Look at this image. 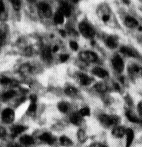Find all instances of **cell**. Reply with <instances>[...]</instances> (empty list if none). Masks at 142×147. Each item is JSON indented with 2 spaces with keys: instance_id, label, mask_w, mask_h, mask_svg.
<instances>
[{
  "instance_id": "cell-40",
  "label": "cell",
  "mask_w": 142,
  "mask_h": 147,
  "mask_svg": "<svg viewBox=\"0 0 142 147\" xmlns=\"http://www.w3.org/2000/svg\"><path fill=\"white\" fill-rule=\"evenodd\" d=\"M69 33L72 35V36H78V34L77 33V31H76L73 28H71L69 30Z\"/></svg>"
},
{
  "instance_id": "cell-12",
  "label": "cell",
  "mask_w": 142,
  "mask_h": 147,
  "mask_svg": "<svg viewBox=\"0 0 142 147\" xmlns=\"http://www.w3.org/2000/svg\"><path fill=\"white\" fill-rule=\"evenodd\" d=\"M77 79L79 83L83 86H86L90 84L92 82V79L89 77L87 75L80 72L78 73L77 75Z\"/></svg>"
},
{
  "instance_id": "cell-18",
  "label": "cell",
  "mask_w": 142,
  "mask_h": 147,
  "mask_svg": "<svg viewBox=\"0 0 142 147\" xmlns=\"http://www.w3.org/2000/svg\"><path fill=\"white\" fill-rule=\"evenodd\" d=\"M127 118L129 121L135 123H139L141 122L140 119L136 115V114L132 110H127L125 113Z\"/></svg>"
},
{
  "instance_id": "cell-10",
  "label": "cell",
  "mask_w": 142,
  "mask_h": 147,
  "mask_svg": "<svg viewBox=\"0 0 142 147\" xmlns=\"http://www.w3.org/2000/svg\"><path fill=\"white\" fill-rule=\"evenodd\" d=\"M120 51L121 53L131 57H137L139 56L137 52L131 48L128 47L123 46L120 48Z\"/></svg>"
},
{
  "instance_id": "cell-53",
  "label": "cell",
  "mask_w": 142,
  "mask_h": 147,
  "mask_svg": "<svg viewBox=\"0 0 142 147\" xmlns=\"http://www.w3.org/2000/svg\"><path fill=\"white\" fill-rule=\"evenodd\" d=\"M141 11H142V7H141Z\"/></svg>"
},
{
  "instance_id": "cell-20",
  "label": "cell",
  "mask_w": 142,
  "mask_h": 147,
  "mask_svg": "<svg viewBox=\"0 0 142 147\" xmlns=\"http://www.w3.org/2000/svg\"><path fill=\"white\" fill-rule=\"evenodd\" d=\"M42 57L46 62H50L52 60L51 50L49 47H45L42 50Z\"/></svg>"
},
{
  "instance_id": "cell-6",
  "label": "cell",
  "mask_w": 142,
  "mask_h": 147,
  "mask_svg": "<svg viewBox=\"0 0 142 147\" xmlns=\"http://www.w3.org/2000/svg\"><path fill=\"white\" fill-rule=\"evenodd\" d=\"M112 63L114 69L119 73H121L123 71L124 68V64L121 57L117 55L115 56L112 59Z\"/></svg>"
},
{
  "instance_id": "cell-33",
  "label": "cell",
  "mask_w": 142,
  "mask_h": 147,
  "mask_svg": "<svg viewBox=\"0 0 142 147\" xmlns=\"http://www.w3.org/2000/svg\"><path fill=\"white\" fill-rule=\"evenodd\" d=\"M11 80L10 78L6 77V76H3L1 78V83L2 84H10L11 82Z\"/></svg>"
},
{
  "instance_id": "cell-32",
  "label": "cell",
  "mask_w": 142,
  "mask_h": 147,
  "mask_svg": "<svg viewBox=\"0 0 142 147\" xmlns=\"http://www.w3.org/2000/svg\"><path fill=\"white\" fill-rule=\"evenodd\" d=\"M13 7L15 10H19L21 8V1L15 0V1H11Z\"/></svg>"
},
{
  "instance_id": "cell-52",
  "label": "cell",
  "mask_w": 142,
  "mask_h": 147,
  "mask_svg": "<svg viewBox=\"0 0 142 147\" xmlns=\"http://www.w3.org/2000/svg\"><path fill=\"white\" fill-rule=\"evenodd\" d=\"M124 2L125 3H129V1H124Z\"/></svg>"
},
{
  "instance_id": "cell-35",
  "label": "cell",
  "mask_w": 142,
  "mask_h": 147,
  "mask_svg": "<svg viewBox=\"0 0 142 147\" xmlns=\"http://www.w3.org/2000/svg\"><path fill=\"white\" fill-rule=\"evenodd\" d=\"M37 109V106L36 103H31L28 107V111L30 113H34Z\"/></svg>"
},
{
  "instance_id": "cell-16",
  "label": "cell",
  "mask_w": 142,
  "mask_h": 147,
  "mask_svg": "<svg viewBox=\"0 0 142 147\" xmlns=\"http://www.w3.org/2000/svg\"><path fill=\"white\" fill-rule=\"evenodd\" d=\"M105 44L108 47L111 49L116 48L118 45V41L116 37L111 35L108 36L105 40Z\"/></svg>"
},
{
  "instance_id": "cell-13",
  "label": "cell",
  "mask_w": 142,
  "mask_h": 147,
  "mask_svg": "<svg viewBox=\"0 0 142 147\" xmlns=\"http://www.w3.org/2000/svg\"><path fill=\"white\" fill-rule=\"evenodd\" d=\"M126 141H125V147H130L133 141L135 134L133 130L131 128H127L126 129Z\"/></svg>"
},
{
  "instance_id": "cell-29",
  "label": "cell",
  "mask_w": 142,
  "mask_h": 147,
  "mask_svg": "<svg viewBox=\"0 0 142 147\" xmlns=\"http://www.w3.org/2000/svg\"><path fill=\"white\" fill-rule=\"evenodd\" d=\"M111 18V14L109 9H106L101 16V20L103 22L107 23L109 22Z\"/></svg>"
},
{
  "instance_id": "cell-49",
  "label": "cell",
  "mask_w": 142,
  "mask_h": 147,
  "mask_svg": "<svg viewBox=\"0 0 142 147\" xmlns=\"http://www.w3.org/2000/svg\"><path fill=\"white\" fill-rule=\"evenodd\" d=\"M114 87H115V88L117 90H120V86H119V84H117V83H115Z\"/></svg>"
},
{
  "instance_id": "cell-37",
  "label": "cell",
  "mask_w": 142,
  "mask_h": 147,
  "mask_svg": "<svg viewBox=\"0 0 142 147\" xmlns=\"http://www.w3.org/2000/svg\"><path fill=\"white\" fill-rule=\"evenodd\" d=\"M25 53L26 55H28V56H30L31 55H32L33 53V49L31 47H26L25 49Z\"/></svg>"
},
{
  "instance_id": "cell-44",
  "label": "cell",
  "mask_w": 142,
  "mask_h": 147,
  "mask_svg": "<svg viewBox=\"0 0 142 147\" xmlns=\"http://www.w3.org/2000/svg\"><path fill=\"white\" fill-rule=\"evenodd\" d=\"M9 147H24L23 145L16 144V143H11L9 144Z\"/></svg>"
},
{
  "instance_id": "cell-7",
  "label": "cell",
  "mask_w": 142,
  "mask_h": 147,
  "mask_svg": "<svg viewBox=\"0 0 142 147\" xmlns=\"http://www.w3.org/2000/svg\"><path fill=\"white\" fill-rule=\"evenodd\" d=\"M38 9L41 11L43 15L45 17H50L52 15V10L51 7L49 6V4L45 3V2H40L38 4Z\"/></svg>"
},
{
  "instance_id": "cell-26",
  "label": "cell",
  "mask_w": 142,
  "mask_h": 147,
  "mask_svg": "<svg viewBox=\"0 0 142 147\" xmlns=\"http://www.w3.org/2000/svg\"><path fill=\"white\" fill-rule=\"evenodd\" d=\"M54 22L57 24H61L64 22V15L60 10L56 12L54 17Z\"/></svg>"
},
{
  "instance_id": "cell-21",
  "label": "cell",
  "mask_w": 142,
  "mask_h": 147,
  "mask_svg": "<svg viewBox=\"0 0 142 147\" xmlns=\"http://www.w3.org/2000/svg\"><path fill=\"white\" fill-rule=\"evenodd\" d=\"M59 10L65 17H69L71 14V10L70 6L66 2H61Z\"/></svg>"
},
{
  "instance_id": "cell-2",
  "label": "cell",
  "mask_w": 142,
  "mask_h": 147,
  "mask_svg": "<svg viewBox=\"0 0 142 147\" xmlns=\"http://www.w3.org/2000/svg\"><path fill=\"white\" fill-rule=\"evenodd\" d=\"M78 28L81 33L85 38H92L95 34V32L93 29L85 22H80L79 24Z\"/></svg>"
},
{
  "instance_id": "cell-45",
  "label": "cell",
  "mask_w": 142,
  "mask_h": 147,
  "mask_svg": "<svg viewBox=\"0 0 142 147\" xmlns=\"http://www.w3.org/2000/svg\"><path fill=\"white\" fill-rule=\"evenodd\" d=\"M0 36H1V37H0V38H1V44H2V42H3L4 40H5V33L2 32H1V33H0Z\"/></svg>"
},
{
  "instance_id": "cell-28",
  "label": "cell",
  "mask_w": 142,
  "mask_h": 147,
  "mask_svg": "<svg viewBox=\"0 0 142 147\" xmlns=\"http://www.w3.org/2000/svg\"><path fill=\"white\" fill-rule=\"evenodd\" d=\"M65 93L69 96H75L77 93V90L72 86H68L65 88Z\"/></svg>"
},
{
  "instance_id": "cell-41",
  "label": "cell",
  "mask_w": 142,
  "mask_h": 147,
  "mask_svg": "<svg viewBox=\"0 0 142 147\" xmlns=\"http://www.w3.org/2000/svg\"><path fill=\"white\" fill-rule=\"evenodd\" d=\"M6 130L2 127V126L1 127V129H0V134H1V137H5L6 136Z\"/></svg>"
},
{
  "instance_id": "cell-14",
  "label": "cell",
  "mask_w": 142,
  "mask_h": 147,
  "mask_svg": "<svg viewBox=\"0 0 142 147\" xmlns=\"http://www.w3.org/2000/svg\"><path fill=\"white\" fill-rule=\"evenodd\" d=\"M27 127L23 125H14L11 128V136L15 137L26 130Z\"/></svg>"
},
{
  "instance_id": "cell-39",
  "label": "cell",
  "mask_w": 142,
  "mask_h": 147,
  "mask_svg": "<svg viewBox=\"0 0 142 147\" xmlns=\"http://www.w3.org/2000/svg\"><path fill=\"white\" fill-rule=\"evenodd\" d=\"M90 147H108V146L101 143H93L90 145Z\"/></svg>"
},
{
  "instance_id": "cell-5",
  "label": "cell",
  "mask_w": 142,
  "mask_h": 147,
  "mask_svg": "<svg viewBox=\"0 0 142 147\" xmlns=\"http://www.w3.org/2000/svg\"><path fill=\"white\" fill-rule=\"evenodd\" d=\"M14 112L12 109L10 108H6L4 109L2 112V119L5 123H12L14 120Z\"/></svg>"
},
{
  "instance_id": "cell-9",
  "label": "cell",
  "mask_w": 142,
  "mask_h": 147,
  "mask_svg": "<svg viewBox=\"0 0 142 147\" xmlns=\"http://www.w3.org/2000/svg\"><path fill=\"white\" fill-rule=\"evenodd\" d=\"M39 139L49 145H52L54 144L56 139L49 132H45L39 136Z\"/></svg>"
},
{
  "instance_id": "cell-4",
  "label": "cell",
  "mask_w": 142,
  "mask_h": 147,
  "mask_svg": "<svg viewBox=\"0 0 142 147\" xmlns=\"http://www.w3.org/2000/svg\"><path fill=\"white\" fill-rule=\"evenodd\" d=\"M80 59L86 63L94 62L97 60V55L94 52L90 51H85L79 53Z\"/></svg>"
},
{
  "instance_id": "cell-42",
  "label": "cell",
  "mask_w": 142,
  "mask_h": 147,
  "mask_svg": "<svg viewBox=\"0 0 142 147\" xmlns=\"http://www.w3.org/2000/svg\"><path fill=\"white\" fill-rule=\"evenodd\" d=\"M37 96L36 95H34V94L30 95V99L31 100V103H36V102L37 100Z\"/></svg>"
},
{
  "instance_id": "cell-22",
  "label": "cell",
  "mask_w": 142,
  "mask_h": 147,
  "mask_svg": "<svg viewBox=\"0 0 142 147\" xmlns=\"http://www.w3.org/2000/svg\"><path fill=\"white\" fill-rule=\"evenodd\" d=\"M81 115L79 113H74L71 114L69 117V119L71 123L75 125H79L81 123L82 121Z\"/></svg>"
},
{
  "instance_id": "cell-24",
  "label": "cell",
  "mask_w": 142,
  "mask_h": 147,
  "mask_svg": "<svg viewBox=\"0 0 142 147\" xmlns=\"http://www.w3.org/2000/svg\"><path fill=\"white\" fill-rule=\"evenodd\" d=\"M77 137L78 140L81 143L85 142L87 140V136L84 130L82 129H79L77 132Z\"/></svg>"
},
{
  "instance_id": "cell-19",
  "label": "cell",
  "mask_w": 142,
  "mask_h": 147,
  "mask_svg": "<svg viewBox=\"0 0 142 147\" xmlns=\"http://www.w3.org/2000/svg\"><path fill=\"white\" fill-rule=\"evenodd\" d=\"M92 73L96 76L101 78H104L108 75V73L105 69L98 67L93 68L92 69Z\"/></svg>"
},
{
  "instance_id": "cell-47",
  "label": "cell",
  "mask_w": 142,
  "mask_h": 147,
  "mask_svg": "<svg viewBox=\"0 0 142 147\" xmlns=\"http://www.w3.org/2000/svg\"><path fill=\"white\" fill-rule=\"evenodd\" d=\"M59 33L60 34V35L62 36V37H65V36H66V32L64 30H63V29H60V30H59Z\"/></svg>"
},
{
  "instance_id": "cell-27",
  "label": "cell",
  "mask_w": 142,
  "mask_h": 147,
  "mask_svg": "<svg viewBox=\"0 0 142 147\" xmlns=\"http://www.w3.org/2000/svg\"><path fill=\"white\" fill-rule=\"evenodd\" d=\"M57 108L60 112L65 113L68 111L69 109V106L67 103L64 101H61L59 103H58Z\"/></svg>"
},
{
  "instance_id": "cell-48",
  "label": "cell",
  "mask_w": 142,
  "mask_h": 147,
  "mask_svg": "<svg viewBox=\"0 0 142 147\" xmlns=\"http://www.w3.org/2000/svg\"><path fill=\"white\" fill-rule=\"evenodd\" d=\"M59 48H58V45H54L53 48V52H57Z\"/></svg>"
},
{
  "instance_id": "cell-17",
  "label": "cell",
  "mask_w": 142,
  "mask_h": 147,
  "mask_svg": "<svg viewBox=\"0 0 142 147\" xmlns=\"http://www.w3.org/2000/svg\"><path fill=\"white\" fill-rule=\"evenodd\" d=\"M36 68L30 63H25L21 65L19 68V71L23 74H30L33 73L36 71Z\"/></svg>"
},
{
  "instance_id": "cell-3",
  "label": "cell",
  "mask_w": 142,
  "mask_h": 147,
  "mask_svg": "<svg viewBox=\"0 0 142 147\" xmlns=\"http://www.w3.org/2000/svg\"><path fill=\"white\" fill-rule=\"evenodd\" d=\"M128 73L133 77H140L142 76V66L136 63H131L127 67Z\"/></svg>"
},
{
  "instance_id": "cell-1",
  "label": "cell",
  "mask_w": 142,
  "mask_h": 147,
  "mask_svg": "<svg viewBox=\"0 0 142 147\" xmlns=\"http://www.w3.org/2000/svg\"><path fill=\"white\" fill-rule=\"evenodd\" d=\"M98 119L101 125L107 129H113L118 126L120 122V118L116 115L102 114L99 116Z\"/></svg>"
},
{
  "instance_id": "cell-43",
  "label": "cell",
  "mask_w": 142,
  "mask_h": 147,
  "mask_svg": "<svg viewBox=\"0 0 142 147\" xmlns=\"http://www.w3.org/2000/svg\"><path fill=\"white\" fill-rule=\"evenodd\" d=\"M5 11V6L3 1H0V13H4Z\"/></svg>"
},
{
  "instance_id": "cell-31",
  "label": "cell",
  "mask_w": 142,
  "mask_h": 147,
  "mask_svg": "<svg viewBox=\"0 0 142 147\" xmlns=\"http://www.w3.org/2000/svg\"><path fill=\"white\" fill-rule=\"evenodd\" d=\"M81 117H88L90 115V110L88 107H83L79 111Z\"/></svg>"
},
{
  "instance_id": "cell-11",
  "label": "cell",
  "mask_w": 142,
  "mask_h": 147,
  "mask_svg": "<svg viewBox=\"0 0 142 147\" xmlns=\"http://www.w3.org/2000/svg\"><path fill=\"white\" fill-rule=\"evenodd\" d=\"M124 24L125 26L129 28H135L139 26V22L133 17L127 16L124 19Z\"/></svg>"
},
{
  "instance_id": "cell-30",
  "label": "cell",
  "mask_w": 142,
  "mask_h": 147,
  "mask_svg": "<svg viewBox=\"0 0 142 147\" xmlns=\"http://www.w3.org/2000/svg\"><path fill=\"white\" fill-rule=\"evenodd\" d=\"M16 94V92L14 90H9L3 93L2 96L5 99H10Z\"/></svg>"
},
{
  "instance_id": "cell-23",
  "label": "cell",
  "mask_w": 142,
  "mask_h": 147,
  "mask_svg": "<svg viewBox=\"0 0 142 147\" xmlns=\"http://www.w3.org/2000/svg\"><path fill=\"white\" fill-rule=\"evenodd\" d=\"M59 140L61 145L65 147H70L73 145V142L72 140L66 136H61Z\"/></svg>"
},
{
  "instance_id": "cell-8",
  "label": "cell",
  "mask_w": 142,
  "mask_h": 147,
  "mask_svg": "<svg viewBox=\"0 0 142 147\" xmlns=\"http://www.w3.org/2000/svg\"><path fill=\"white\" fill-rule=\"evenodd\" d=\"M126 129L124 126L118 125L112 130V135L117 138H122L124 135H125Z\"/></svg>"
},
{
  "instance_id": "cell-38",
  "label": "cell",
  "mask_w": 142,
  "mask_h": 147,
  "mask_svg": "<svg viewBox=\"0 0 142 147\" xmlns=\"http://www.w3.org/2000/svg\"><path fill=\"white\" fill-rule=\"evenodd\" d=\"M137 110L139 115L142 117V101H140L137 105Z\"/></svg>"
},
{
  "instance_id": "cell-34",
  "label": "cell",
  "mask_w": 142,
  "mask_h": 147,
  "mask_svg": "<svg viewBox=\"0 0 142 147\" xmlns=\"http://www.w3.org/2000/svg\"><path fill=\"white\" fill-rule=\"evenodd\" d=\"M69 46L74 51H77L78 49V44L76 41H70Z\"/></svg>"
},
{
  "instance_id": "cell-25",
  "label": "cell",
  "mask_w": 142,
  "mask_h": 147,
  "mask_svg": "<svg viewBox=\"0 0 142 147\" xmlns=\"http://www.w3.org/2000/svg\"><path fill=\"white\" fill-rule=\"evenodd\" d=\"M94 88L97 91L99 92H104L108 89L107 86L102 82H98L96 83L94 86Z\"/></svg>"
},
{
  "instance_id": "cell-50",
  "label": "cell",
  "mask_w": 142,
  "mask_h": 147,
  "mask_svg": "<svg viewBox=\"0 0 142 147\" xmlns=\"http://www.w3.org/2000/svg\"><path fill=\"white\" fill-rule=\"evenodd\" d=\"M140 33L142 32V30L140 31ZM140 41L141 42H142V33H141V34H140Z\"/></svg>"
},
{
  "instance_id": "cell-46",
  "label": "cell",
  "mask_w": 142,
  "mask_h": 147,
  "mask_svg": "<svg viewBox=\"0 0 142 147\" xmlns=\"http://www.w3.org/2000/svg\"><path fill=\"white\" fill-rule=\"evenodd\" d=\"M18 84H19V83L17 80H11V82L10 83V85L13 87H17L18 86Z\"/></svg>"
},
{
  "instance_id": "cell-51",
  "label": "cell",
  "mask_w": 142,
  "mask_h": 147,
  "mask_svg": "<svg viewBox=\"0 0 142 147\" xmlns=\"http://www.w3.org/2000/svg\"><path fill=\"white\" fill-rule=\"evenodd\" d=\"M90 44H91V45H94V41H91V42H90Z\"/></svg>"
},
{
  "instance_id": "cell-36",
  "label": "cell",
  "mask_w": 142,
  "mask_h": 147,
  "mask_svg": "<svg viewBox=\"0 0 142 147\" xmlns=\"http://www.w3.org/2000/svg\"><path fill=\"white\" fill-rule=\"evenodd\" d=\"M69 56L68 54H61L60 56V60L61 62H65L69 59Z\"/></svg>"
},
{
  "instance_id": "cell-15",
  "label": "cell",
  "mask_w": 142,
  "mask_h": 147,
  "mask_svg": "<svg viewBox=\"0 0 142 147\" xmlns=\"http://www.w3.org/2000/svg\"><path fill=\"white\" fill-rule=\"evenodd\" d=\"M19 142L21 144L25 146L31 145L35 143L33 137L28 134H25L19 138Z\"/></svg>"
}]
</instances>
